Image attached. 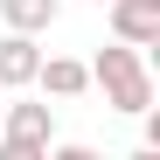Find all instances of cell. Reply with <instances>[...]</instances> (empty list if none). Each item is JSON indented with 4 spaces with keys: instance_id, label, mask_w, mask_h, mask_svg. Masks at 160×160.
Returning <instances> with one entry per match:
<instances>
[{
    "instance_id": "obj_7",
    "label": "cell",
    "mask_w": 160,
    "mask_h": 160,
    "mask_svg": "<svg viewBox=\"0 0 160 160\" xmlns=\"http://www.w3.org/2000/svg\"><path fill=\"white\" fill-rule=\"evenodd\" d=\"M98 7H104V0H98Z\"/></svg>"
},
{
    "instance_id": "obj_3",
    "label": "cell",
    "mask_w": 160,
    "mask_h": 160,
    "mask_svg": "<svg viewBox=\"0 0 160 160\" xmlns=\"http://www.w3.org/2000/svg\"><path fill=\"white\" fill-rule=\"evenodd\" d=\"M112 35L132 49H160V0H112Z\"/></svg>"
},
{
    "instance_id": "obj_1",
    "label": "cell",
    "mask_w": 160,
    "mask_h": 160,
    "mask_svg": "<svg viewBox=\"0 0 160 160\" xmlns=\"http://www.w3.org/2000/svg\"><path fill=\"white\" fill-rule=\"evenodd\" d=\"M91 84H98V91H104V104H112V112H125V118H139L146 104H153V70H146V56H139L132 42L98 49Z\"/></svg>"
},
{
    "instance_id": "obj_5",
    "label": "cell",
    "mask_w": 160,
    "mask_h": 160,
    "mask_svg": "<svg viewBox=\"0 0 160 160\" xmlns=\"http://www.w3.org/2000/svg\"><path fill=\"white\" fill-rule=\"evenodd\" d=\"M35 84L49 98H84L91 91V63H77V56H42L35 63Z\"/></svg>"
},
{
    "instance_id": "obj_6",
    "label": "cell",
    "mask_w": 160,
    "mask_h": 160,
    "mask_svg": "<svg viewBox=\"0 0 160 160\" xmlns=\"http://www.w3.org/2000/svg\"><path fill=\"white\" fill-rule=\"evenodd\" d=\"M56 14H63V0H0V21L21 28V35H49Z\"/></svg>"
},
{
    "instance_id": "obj_2",
    "label": "cell",
    "mask_w": 160,
    "mask_h": 160,
    "mask_svg": "<svg viewBox=\"0 0 160 160\" xmlns=\"http://www.w3.org/2000/svg\"><path fill=\"white\" fill-rule=\"evenodd\" d=\"M49 139H56V112L49 104H7L0 160H49Z\"/></svg>"
},
{
    "instance_id": "obj_4",
    "label": "cell",
    "mask_w": 160,
    "mask_h": 160,
    "mask_svg": "<svg viewBox=\"0 0 160 160\" xmlns=\"http://www.w3.org/2000/svg\"><path fill=\"white\" fill-rule=\"evenodd\" d=\"M35 63H42L35 35H21V28L0 35V91H28V84H35Z\"/></svg>"
}]
</instances>
